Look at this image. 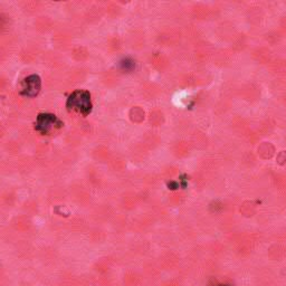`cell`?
Masks as SVG:
<instances>
[{
    "instance_id": "cell-2",
    "label": "cell",
    "mask_w": 286,
    "mask_h": 286,
    "mask_svg": "<svg viewBox=\"0 0 286 286\" xmlns=\"http://www.w3.org/2000/svg\"><path fill=\"white\" fill-rule=\"evenodd\" d=\"M63 123L58 120V118L53 114H39L37 116V121H36V130L39 132L47 134L50 133L52 130L56 128H61Z\"/></svg>"
},
{
    "instance_id": "cell-3",
    "label": "cell",
    "mask_w": 286,
    "mask_h": 286,
    "mask_svg": "<svg viewBox=\"0 0 286 286\" xmlns=\"http://www.w3.org/2000/svg\"><path fill=\"white\" fill-rule=\"evenodd\" d=\"M22 94L27 97H35L37 95L40 89V79L37 75H31L23 81Z\"/></svg>"
},
{
    "instance_id": "cell-4",
    "label": "cell",
    "mask_w": 286,
    "mask_h": 286,
    "mask_svg": "<svg viewBox=\"0 0 286 286\" xmlns=\"http://www.w3.org/2000/svg\"><path fill=\"white\" fill-rule=\"evenodd\" d=\"M140 282V278L136 274H128L127 276H124V283L128 286H136Z\"/></svg>"
},
{
    "instance_id": "cell-1",
    "label": "cell",
    "mask_w": 286,
    "mask_h": 286,
    "mask_svg": "<svg viewBox=\"0 0 286 286\" xmlns=\"http://www.w3.org/2000/svg\"><path fill=\"white\" fill-rule=\"evenodd\" d=\"M67 107L69 110H75L87 115L92 110L91 95L86 91H75L67 100Z\"/></svg>"
}]
</instances>
